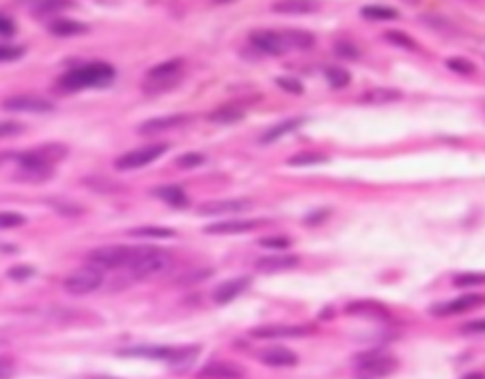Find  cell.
I'll return each instance as SVG.
<instances>
[{"label": "cell", "mask_w": 485, "mask_h": 379, "mask_svg": "<svg viewBox=\"0 0 485 379\" xmlns=\"http://www.w3.org/2000/svg\"><path fill=\"white\" fill-rule=\"evenodd\" d=\"M260 361L271 368H290L297 364V355L285 347H271V349L262 351Z\"/></svg>", "instance_id": "cell-19"}, {"label": "cell", "mask_w": 485, "mask_h": 379, "mask_svg": "<svg viewBox=\"0 0 485 379\" xmlns=\"http://www.w3.org/2000/svg\"><path fill=\"white\" fill-rule=\"evenodd\" d=\"M114 78V66L109 65V63H103V61H95V63H87V65L68 71L59 80V84L63 90L78 91L84 90V88H104V85L112 84Z\"/></svg>", "instance_id": "cell-2"}, {"label": "cell", "mask_w": 485, "mask_h": 379, "mask_svg": "<svg viewBox=\"0 0 485 379\" xmlns=\"http://www.w3.org/2000/svg\"><path fill=\"white\" fill-rule=\"evenodd\" d=\"M30 6L38 13H55L70 8L73 2L70 0H30Z\"/></svg>", "instance_id": "cell-30"}, {"label": "cell", "mask_w": 485, "mask_h": 379, "mask_svg": "<svg viewBox=\"0 0 485 379\" xmlns=\"http://www.w3.org/2000/svg\"><path fill=\"white\" fill-rule=\"evenodd\" d=\"M252 203L249 199H216L207 201L197 209L201 217H219V215H235V212L249 211Z\"/></svg>", "instance_id": "cell-12"}, {"label": "cell", "mask_w": 485, "mask_h": 379, "mask_svg": "<svg viewBox=\"0 0 485 379\" xmlns=\"http://www.w3.org/2000/svg\"><path fill=\"white\" fill-rule=\"evenodd\" d=\"M457 289H468V287H481L485 284V273H462L453 279Z\"/></svg>", "instance_id": "cell-35"}, {"label": "cell", "mask_w": 485, "mask_h": 379, "mask_svg": "<svg viewBox=\"0 0 485 379\" xmlns=\"http://www.w3.org/2000/svg\"><path fill=\"white\" fill-rule=\"evenodd\" d=\"M360 13H362L364 19H370V21H391V19L398 18V12L394 8L379 6V4L364 6Z\"/></svg>", "instance_id": "cell-29"}, {"label": "cell", "mask_w": 485, "mask_h": 379, "mask_svg": "<svg viewBox=\"0 0 485 379\" xmlns=\"http://www.w3.org/2000/svg\"><path fill=\"white\" fill-rule=\"evenodd\" d=\"M402 99V91L393 90V88H376V90L366 91L360 97V102L364 104H388V102H396Z\"/></svg>", "instance_id": "cell-25"}, {"label": "cell", "mask_w": 485, "mask_h": 379, "mask_svg": "<svg viewBox=\"0 0 485 379\" xmlns=\"http://www.w3.org/2000/svg\"><path fill=\"white\" fill-rule=\"evenodd\" d=\"M462 379H485V375L479 372H472V373H468V375H465Z\"/></svg>", "instance_id": "cell-49"}, {"label": "cell", "mask_w": 485, "mask_h": 379, "mask_svg": "<svg viewBox=\"0 0 485 379\" xmlns=\"http://www.w3.org/2000/svg\"><path fill=\"white\" fill-rule=\"evenodd\" d=\"M324 76H326L328 84L332 85V88H338V90L345 88L351 82V74L347 73L345 68H341V66H328Z\"/></svg>", "instance_id": "cell-33"}, {"label": "cell", "mask_w": 485, "mask_h": 379, "mask_svg": "<svg viewBox=\"0 0 485 379\" xmlns=\"http://www.w3.org/2000/svg\"><path fill=\"white\" fill-rule=\"evenodd\" d=\"M336 55L341 57V59H357L358 55H360V52H358V48L355 44L340 42L336 44Z\"/></svg>", "instance_id": "cell-43"}, {"label": "cell", "mask_w": 485, "mask_h": 379, "mask_svg": "<svg viewBox=\"0 0 485 379\" xmlns=\"http://www.w3.org/2000/svg\"><path fill=\"white\" fill-rule=\"evenodd\" d=\"M16 375V364L10 356H0V379H12Z\"/></svg>", "instance_id": "cell-45"}, {"label": "cell", "mask_w": 485, "mask_h": 379, "mask_svg": "<svg viewBox=\"0 0 485 379\" xmlns=\"http://www.w3.org/2000/svg\"><path fill=\"white\" fill-rule=\"evenodd\" d=\"M300 264L297 256H267L256 262V270L260 273H281V271L292 270Z\"/></svg>", "instance_id": "cell-21"}, {"label": "cell", "mask_w": 485, "mask_h": 379, "mask_svg": "<svg viewBox=\"0 0 485 379\" xmlns=\"http://www.w3.org/2000/svg\"><path fill=\"white\" fill-rule=\"evenodd\" d=\"M49 32L55 35V37H80V35H85L87 32V25L80 23V21H74V19H55L49 23Z\"/></svg>", "instance_id": "cell-23"}, {"label": "cell", "mask_w": 485, "mask_h": 379, "mask_svg": "<svg viewBox=\"0 0 485 379\" xmlns=\"http://www.w3.org/2000/svg\"><path fill=\"white\" fill-rule=\"evenodd\" d=\"M258 245L264 248H275V251H283V248L290 247V239L281 237V235H271V237H262Z\"/></svg>", "instance_id": "cell-41"}, {"label": "cell", "mask_w": 485, "mask_h": 379, "mask_svg": "<svg viewBox=\"0 0 485 379\" xmlns=\"http://www.w3.org/2000/svg\"><path fill=\"white\" fill-rule=\"evenodd\" d=\"M303 121H305V118H292V120L281 121L277 126L269 127V129L262 135L260 143L262 145H273V143H277V140H281L283 137H286V135H290L292 131L300 129Z\"/></svg>", "instance_id": "cell-20"}, {"label": "cell", "mask_w": 485, "mask_h": 379, "mask_svg": "<svg viewBox=\"0 0 485 379\" xmlns=\"http://www.w3.org/2000/svg\"><path fill=\"white\" fill-rule=\"evenodd\" d=\"M23 131V126L18 121H0V139L2 137H12Z\"/></svg>", "instance_id": "cell-46"}, {"label": "cell", "mask_w": 485, "mask_h": 379, "mask_svg": "<svg viewBox=\"0 0 485 379\" xmlns=\"http://www.w3.org/2000/svg\"><path fill=\"white\" fill-rule=\"evenodd\" d=\"M139 247H125V245H106L99 247L87 254V260L97 270H118L129 267L133 264Z\"/></svg>", "instance_id": "cell-5"}, {"label": "cell", "mask_w": 485, "mask_h": 379, "mask_svg": "<svg viewBox=\"0 0 485 379\" xmlns=\"http://www.w3.org/2000/svg\"><path fill=\"white\" fill-rule=\"evenodd\" d=\"M345 313L349 315H364V317H374V319H379V317H387V309L376 301H352L345 307Z\"/></svg>", "instance_id": "cell-27"}, {"label": "cell", "mask_w": 485, "mask_h": 379, "mask_svg": "<svg viewBox=\"0 0 485 379\" xmlns=\"http://www.w3.org/2000/svg\"><path fill=\"white\" fill-rule=\"evenodd\" d=\"M313 328L305 325H266L256 326L250 330L254 339H294V337L309 336Z\"/></svg>", "instance_id": "cell-9"}, {"label": "cell", "mask_w": 485, "mask_h": 379, "mask_svg": "<svg viewBox=\"0 0 485 379\" xmlns=\"http://www.w3.org/2000/svg\"><path fill=\"white\" fill-rule=\"evenodd\" d=\"M216 4H231V2H235V0H214Z\"/></svg>", "instance_id": "cell-50"}, {"label": "cell", "mask_w": 485, "mask_h": 379, "mask_svg": "<svg viewBox=\"0 0 485 379\" xmlns=\"http://www.w3.org/2000/svg\"><path fill=\"white\" fill-rule=\"evenodd\" d=\"M197 355H199V347H195V345H192V347H182V349H173L171 351L169 355V364L173 370H176V372H184V370H188L192 364L195 362V359H197Z\"/></svg>", "instance_id": "cell-24"}, {"label": "cell", "mask_w": 485, "mask_h": 379, "mask_svg": "<svg viewBox=\"0 0 485 379\" xmlns=\"http://www.w3.org/2000/svg\"><path fill=\"white\" fill-rule=\"evenodd\" d=\"M275 13H285V16H305V13H315L321 10L319 0H275L271 4Z\"/></svg>", "instance_id": "cell-17"}, {"label": "cell", "mask_w": 485, "mask_h": 379, "mask_svg": "<svg viewBox=\"0 0 485 379\" xmlns=\"http://www.w3.org/2000/svg\"><path fill=\"white\" fill-rule=\"evenodd\" d=\"M250 283H252V279L247 277V275L230 279V281H226V283L219 284V287L214 289V292H212V300H214V303H219V306H226V303H230V301H233L235 298H239L245 290L249 289Z\"/></svg>", "instance_id": "cell-13"}, {"label": "cell", "mask_w": 485, "mask_h": 379, "mask_svg": "<svg viewBox=\"0 0 485 379\" xmlns=\"http://www.w3.org/2000/svg\"><path fill=\"white\" fill-rule=\"evenodd\" d=\"M385 38L391 44H394V46L407 49V52H415L417 49V42L412 37H407L406 32H402V30H388V32H385Z\"/></svg>", "instance_id": "cell-34"}, {"label": "cell", "mask_w": 485, "mask_h": 379, "mask_svg": "<svg viewBox=\"0 0 485 379\" xmlns=\"http://www.w3.org/2000/svg\"><path fill=\"white\" fill-rule=\"evenodd\" d=\"M49 205H51L59 215H63V217H78V215L84 212L82 207H78V205L73 203V201H65V199H61V201H49Z\"/></svg>", "instance_id": "cell-37"}, {"label": "cell", "mask_w": 485, "mask_h": 379, "mask_svg": "<svg viewBox=\"0 0 485 379\" xmlns=\"http://www.w3.org/2000/svg\"><path fill=\"white\" fill-rule=\"evenodd\" d=\"M242 118H245V110L237 104H224V107L214 109L211 114L207 116V120L214 126H231V124L241 121Z\"/></svg>", "instance_id": "cell-22"}, {"label": "cell", "mask_w": 485, "mask_h": 379, "mask_svg": "<svg viewBox=\"0 0 485 379\" xmlns=\"http://www.w3.org/2000/svg\"><path fill=\"white\" fill-rule=\"evenodd\" d=\"M129 235H133V237H152V239H169V237H175V229L159 228V226H146V228L131 229Z\"/></svg>", "instance_id": "cell-32"}, {"label": "cell", "mask_w": 485, "mask_h": 379, "mask_svg": "<svg viewBox=\"0 0 485 379\" xmlns=\"http://www.w3.org/2000/svg\"><path fill=\"white\" fill-rule=\"evenodd\" d=\"M154 195L161 199V201H165L167 205H171V207H176V209L188 205V195H186V192H184L180 186H175V184L156 188V190H154Z\"/></svg>", "instance_id": "cell-26"}, {"label": "cell", "mask_w": 485, "mask_h": 379, "mask_svg": "<svg viewBox=\"0 0 485 379\" xmlns=\"http://www.w3.org/2000/svg\"><path fill=\"white\" fill-rule=\"evenodd\" d=\"M67 146L59 143L38 146L23 154H13V160L19 163L18 179L27 182L46 181L54 175V165L67 156Z\"/></svg>", "instance_id": "cell-1"}, {"label": "cell", "mask_w": 485, "mask_h": 379, "mask_svg": "<svg viewBox=\"0 0 485 379\" xmlns=\"http://www.w3.org/2000/svg\"><path fill=\"white\" fill-rule=\"evenodd\" d=\"M190 116L186 114H171L161 116V118H152V120L145 121L139 126L140 135H158V133L169 131L175 127H180L184 124H188Z\"/></svg>", "instance_id": "cell-15"}, {"label": "cell", "mask_w": 485, "mask_h": 379, "mask_svg": "<svg viewBox=\"0 0 485 379\" xmlns=\"http://www.w3.org/2000/svg\"><path fill=\"white\" fill-rule=\"evenodd\" d=\"M101 284H103V273L97 267H93V265L80 267V270H76L65 279V290L76 296L95 292Z\"/></svg>", "instance_id": "cell-8"}, {"label": "cell", "mask_w": 485, "mask_h": 379, "mask_svg": "<svg viewBox=\"0 0 485 379\" xmlns=\"http://www.w3.org/2000/svg\"><path fill=\"white\" fill-rule=\"evenodd\" d=\"M485 303V296L484 294H465L457 300L449 301L446 306H440L434 309L436 315H459V313H467V311H472L476 307L484 306Z\"/></svg>", "instance_id": "cell-18"}, {"label": "cell", "mask_w": 485, "mask_h": 379, "mask_svg": "<svg viewBox=\"0 0 485 379\" xmlns=\"http://www.w3.org/2000/svg\"><path fill=\"white\" fill-rule=\"evenodd\" d=\"M2 109L10 110V112H30V114H44V112H51L55 104L48 99L35 95H13L8 97L6 101H2Z\"/></svg>", "instance_id": "cell-11"}, {"label": "cell", "mask_w": 485, "mask_h": 379, "mask_svg": "<svg viewBox=\"0 0 485 379\" xmlns=\"http://www.w3.org/2000/svg\"><path fill=\"white\" fill-rule=\"evenodd\" d=\"M197 379H247V373L233 362H211L201 368Z\"/></svg>", "instance_id": "cell-14"}, {"label": "cell", "mask_w": 485, "mask_h": 379, "mask_svg": "<svg viewBox=\"0 0 485 379\" xmlns=\"http://www.w3.org/2000/svg\"><path fill=\"white\" fill-rule=\"evenodd\" d=\"M8 275H10V279H13V281H27V279L35 275V270L29 267V265H16V267H12V270L8 271Z\"/></svg>", "instance_id": "cell-44"}, {"label": "cell", "mask_w": 485, "mask_h": 379, "mask_svg": "<svg viewBox=\"0 0 485 379\" xmlns=\"http://www.w3.org/2000/svg\"><path fill=\"white\" fill-rule=\"evenodd\" d=\"M203 162H205V156H203V154L188 152V154H182V156L176 160V165L182 169H194V167H199Z\"/></svg>", "instance_id": "cell-40"}, {"label": "cell", "mask_w": 485, "mask_h": 379, "mask_svg": "<svg viewBox=\"0 0 485 379\" xmlns=\"http://www.w3.org/2000/svg\"><path fill=\"white\" fill-rule=\"evenodd\" d=\"M462 334H470V336H478V334H485V319L470 320L461 328Z\"/></svg>", "instance_id": "cell-47"}, {"label": "cell", "mask_w": 485, "mask_h": 379, "mask_svg": "<svg viewBox=\"0 0 485 379\" xmlns=\"http://www.w3.org/2000/svg\"><path fill=\"white\" fill-rule=\"evenodd\" d=\"M182 66H184L182 59H169L152 66L150 71L146 73L145 85H142L146 93L148 95H159V93H165V91H171L173 88H176L182 80Z\"/></svg>", "instance_id": "cell-3"}, {"label": "cell", "mask_w": 485, "mask_h": 379, "mask_svg": "<svg viewBox=\"0 0 485 379\" xmlns=\"http://www.w3.org/2000/svg\"><path fill=\"white\" fill-rule=\"evenodd\" d=\"M173 264L169 253H165L161 248L152 247H139L137 256H135L133 264L129 265V271L135 279H152L164 275Z\"/></svg>", "instance_id": "cell-4"}, {"label": "cell", "mask_w": 485, "mask_h": 379, "mask_svg": "<svg viewBox=\"0 0 485 379\" xmlns=\"http://www.w3.org/2000/svg\"><path fill=\"white\" fill-rule=\"evenodd\" d=\"M275 84L286 93H292V95H302L303 93L302 82L297 78H292V76H279V78H275Z\"/></svg>", "instance_id": "cell-38"}, {"label": "cell", "mask_w": 485, "mask_h": 379, "mask_svg": "<svg viewBox=\"0 0 485 379\" xmlns=\"http://www.w3.org/2000/svg\"><path fill=\"white\" fill-rule=\"evenodd\" d=\"M250 42L258 52L267 55H285L290 52L288 40L285 32H275V30H256L250 35Z\"/></svg>", "instance_id": "cell-10"}, {"label": "cell", "mask_w": 485, "mask_h": 379, "mask_svg": "<svg viewBox=\"0 0 485 379\" xmlns=\"http://www.w3.org/2000/svg\"><path fill=\"white\" fill-rule=\"evenodd\" d=\"M398 368V361L393 355L374 351L368 355L358 356L355 379H383L391 375Z\"/></svg>", "instance_id": "cell-6"}, {"label": "cell", "mask_w": 485, "mask_h": 379, "mask_svg": "<svg viewBox=\"0 0 485 379\" xmlns=\"http://www.w3.org/2000/svg\"><path fill=\"white\" fill-rule=\"evenodd\" d=\"M25 54V48L21 46H12V44H0V63L19 59Z\"/></svg>", "instance_id": "cell-42"}, {"label": "cell", "mask_w": 485, "mask_h": 379, "mask_svg": "<svg viewBox=\"0 0 485 379\" xmlns=\"http://www.w3.org/2000/svg\"><path fill=\"white\" fill-rule=\"evenodd\" d=\"M328 156L324 154H317V152H302V154H294L288 157V165L292 167H307V165H319V163H326Z\"/></svg>", "instance_id": "cell-31"}, {"label": "cell", "mask_w": 485, "mask_h": 379, "mask_svg": "<svg viewBox=\"0 0 485 379\" xmlns=\"http://www.w3.org/2000/svg\"><path fill=\"white\" fill-rule=\"evenodd\" d=\"M167 150H169V146L164 145V143L142 146V148H137V150H131L118 157L116 160V169H120V171H135V169L145 167L148 163L159 160Z\"/></svg>", "instance_id": "cell-7"}, {"label": "cell", "mask_w": 485, "mask_h": 379, "mask_svg": "<svg viewBox=\"0 0 485 379\" xmlns=\"http://www.w3.org/2000/svg\"><path fill=\"white\" fill-rule=\"evenodd\" d=\"M25 224V217L19 212L13 211H2L0 212V229L8 228H19Z\"/></svg>", "instance_id": "cell-39"}, {"label": "cell", "mask_w": 485, "mask_h": 379, "mask_svg": "<svg viewBox=\"0 0 485 379\" xmlns=\"http://www.w3.org/2000/svg\"><path fill=\"white\" fill-rule=\"evenodd\" d=\"M449 71H453L457 74H462V76H468V74H474L476 66H474L472 61L465 59V57H451V59L446 61Z\"/></svg>", "instance_id": "cell-36"}, {"label": "cell", "mask_w": 485, "mask_h": 379, "mask_svg": "<svg viewBox=\"0 0 485 379\" xmlns=\"http://www.w3.org/2000/svg\"><path fill=\"white\" fill-rule=\"evenodd\" d=\"M12 35H16V23L0 13V37H12Z\"/></svg>", "instance_id": "cell-48"}, {"label": "cell", "mask_w": 485, "mask_h": 379, "mask_svg": "<svg viewBox=\"0 0 485 379\" xmlns=\"http://www.w3.org/2000/svg\"><path fill=\"white\" fill-rule=\"evenodd\" d=\"M264 220H224L207 226L203 231L209 235H233V234H247L252 229L260 228Z\"/></svg>", "instance_id": "cell-16"}, {"label": "cell", "mask_w": 485, "mask_h": 379, "mask_svg": "<svg viewBox=\"0 0 485 379\" xmlns=\"http://www.w3.org/2000/svg\"><path fill=\"white\" fill-rule=\"evenodd\" d=\"M286 40H288V46L290 49H300V52H305V49H311L315 46V35H311L307 30H286L285 32Z\"/></svg>", "instance_id": "cell-28"}]
</instances>
